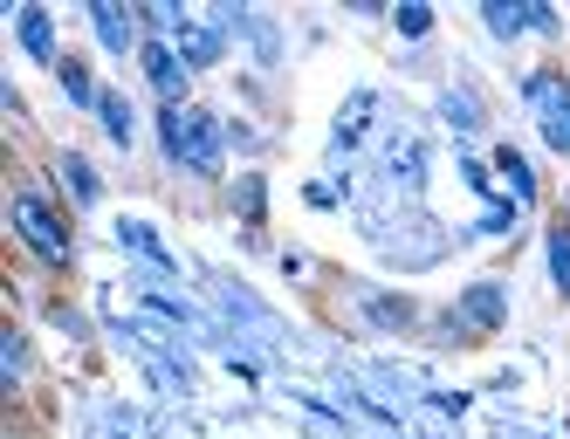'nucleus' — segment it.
<instances>
[{"instance_id": "1", "label": "nucleus", "mask_w": 570, "mask_h": 439, "mask_svg": "<svg viewBox=\"0 0 570 439\" xmlns=\"http://www.w3.org/2000/svg\"><path fill=\"white\" fill-rule=\"evenodd\" d=\"M158 138H166V151L179 158V166H193V172H214L220 166V117L199 110V103L158 110Z\"/></svg>"}, {"instance_id": "2", "label": "nucleus", "mask_w": 570, "mask_h": 439, "mask_svg": "<svg viewBox=\"0 0 570 439\" xmlns=\"http://www.w3.org/2000/svg\"><path fill=\"white\" fill-rule=\"evenodd\" d=\"M14 233L42 255V261H69V227H62V213L49 207V199H35V192H21L14 199Z\"/></svg>"}, {"instance_id": "3", "label": "nucleus", "mask_w": 570, "mask_h": 439, "mask_svg": "<svg viewBox=\"0 0 570 439\" xmlns=\"http://www.w3.org/2000/svg\"><path fill=\"white\" fill-rule=\"evenodd\" d=\"M529 103H537V124H543L550 151H570V83H563L557 69L529 76Z\"/></svg>"}, {"instance_id": "4", "label": "nucleus", "mask_w": 570, "mask_h": 439, "mask_svg": "<svg viewBox=\"0 0 570 439\" xmlns=\"http://www.w3.org/2000/svg\"><path fill=\"white\" fill-rule=\"evenodd\" d=\"M138 56H145V76H151V90L179 103V90H186V62H179V49H173V42H145Z\"/></svg>"}, {"instance_id": "5", "label": "nucleus", "mask_w": 570, "mask_h": 439, "mask_svg": "<svg viewBox=\"0 0 570 439\" xmlns=\"http://www.w3.org/2000/svg\"><path fill=\"white\" fill-rule=\"evenodd\" d=\"M173 34H179L173 49H179L186 62H220V28H207V21H179Z\"/></svg>"}, {"instance_id": "6", "label": "nucleus", "mask_w": 570, "mask_h": 439, "mask_svg": "<svg viewBox=\"0 0 570 439\" xmlns=\"http://www.w3.org/2000/svg\"><path fill=\"white\" fill-rule=\"evenodd\" d=\"M14 28H21V49H28L35 62H56V28H49V14H42V8H21V21H14Z\"/></svg>"}, {"instance_id": "7", "label": "nucleus", "mask_w": 570, "mask_h": 439, "mask_svg": "<svg viewBox=\"0 0 570 439\" xmlns=\"http://www.w3.org/2000/svg\"><path fill=\"white\" fill-rule=\"evenodd\" d=\"M461 316H468V323H481V330H495V323H502V289H488V282L468 289V296H461Z\"/></svg>"}, {"instance_id": "8", "label": "nucleus", "mask_w": 570, "mask_h": 439, "mask_svg": "<svg viewBox=\"0 0 570 439\" xmlns=\"http://www.w3.org/2000/svg\"><path fill=\"white\" fill-rule=\"evenodd\" d=\"M90 21H97V34L110 42V56H125V49H131V21L117 14V8H90Z\"/></svg>"}, {"instance_id": "9", "label": "nucleus", "mask_w": 570, "mask_h": 439, "mask_svg": "<svg viewBox=\"0 0 570 439\" xmlns=\"http://www.w3.org/2000/svg\"><path fill=\"white\" fill-rule=\"evenodd\" d=\"M97 117H104V131H110L117 144H131V103H125V97H110V90H104V103H97Z\"/></svg>"}, {"instance_id": "10", "label": "nucleus", "mask_w": 570, "mask_h": 439, "mask_svg": "<svg viewBox=\"0 0 570 439\" xmlns=\"http://www.w3.org/2000/svg\"><path fill=\"white\" fill-rule=\"evenodd\" d=\"M550 275H557V289L570 296V227H550Z\"/></svg>"}, {"instance_id": "11", "label": "nucleus", "mask_w": 570, "mask_h": 439, "mask_svg": "<svg viewBox=\"0 0 570 439\" xmlns=\"http://www.w3.org/2000/svg\"><path fill=\"white\" fill-rule=\"evenodd\" d=\"M62 179H69V192L83 199V207H90V199H97V172H90V166H83V158H76V151L62 158Z\"/></svg>"}, {"instance_id": "12", "label": "nucleus", "mask_w": 570, "mask_h": 439, "mask_svg": "<svg viewBox=\"0 0 570 439\" xmlns=\"http://www.w3.org/2000/svg\"><path fill=\"white\" fill-rule=\"evenodd\" d=\"M495 166H502V179L515 186V199H537V179H529V166H522V151H502Z\"/></svg>"}, {"instance_id": "13", "label": "nucleus", "mask_w": 570, "mask_h": 439, "mask_svg": "<svg viewBox=\"0 0 570 439\" xmlns=\"http://www.w3.org/2000/svg\"><path fill=\"white\" fill-rule=\"evenodd\" d=\"M125 241H131L138 255H151L158 268H166V275H173V255H166V248H158V241H151V227H145V220H125Z\"/></svg>"}, {"instance_id": "14", "label": "nucleus", "mask_w": 570, "mask_h": 439, "mask_svg": "<svg viewBox=\"0 0 570 439\" xmlns=\"http://www.w3.org/2000/svg\"><path fill=\"white\" fill-rule=\"evenodd\" d=\"M62 90H69L76 103H104V97H97V83H90V69H83V62H62Z\"/></svg>"}, {"instance_id": "15", "label": "nucleus", "mask_w": 570, "mask_h": 439, "mask_svg": "<svg viewBox=\"0 0 570 439\" xmlns=\"http://www.w3.org/2000/svg\"><path fill=\"white\" fill-rule=\"evenodd\" d=\"M426 28H433L426 8H399V34H426Z\"/></svg>"}, {"instance_id": "16", "label": "nucleus", "mask_w": 570, "mask_h": 439, "mask_svg": "<svg viewBox=\"0 0 570 439\" xmlns=\"http://www.w3.org/2000/svg\"><path fill=\"white\" fill-rule=\"evenodd\" d=\"M240 213H248V220H262V179H248V186H240Z\"/></svg>"}]
</instances>
